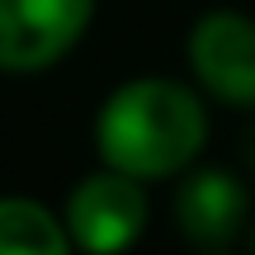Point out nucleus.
Wrapping results in <instances>:
<instances>
[{"instance_id": "1", "label": "nucleus", "mask_w": 255, "mask_h": 255, "mask_svg": "<svg viewBox=\"0 0 255 255\" xmlns=\"http://www.w3.org/2000/svg\"><path fill=\"white\" fill-rule=\"evenodd\" d=\"M208 109L203 95L170 76H137L109 90L95 114V151L132 180H175L203 156Z\"/></svg>"}, {"instance_id": "2", "label": "nucleus", "mask_w": 255, "mask_h": 255, "mask_svg": "<svg viewBox=\"0 0 255 255\" xmlns=\"http://www.w3.org/2000/svg\"><path fill=\"white\" fill-rule=\"evenodd\" d=\"M95 0H0V76H43L90 33Z\"/></svg>"}, {"instance_id": "3", "label": "nucleus", "mask_w": 255, "mask_h": 255, "mask_svg": "<svg viewBox=\"0 0 255 255\" xmlns=\"http://www.w3.org/2000/svg\"><path fill=\"white\" fill-rule=\"evenodd\" d=\"M189 76L208 100L227 109H255V19L241 9H208L194 19L189 43Z\"/></svg>"}, {"instance_id": "4", "label": "nucleus", "mask_w": 255, "mask_h": 255, "mask_svg": "<svg viewBox=\"0 0 255 255\" xmlns=\"http://www.w3.org/2000/svg\"><path fill=\"white\" fill-rule=\"evenodd\" d=\"M146 213H151V203H146L142 180L104 165L66 194L62 222L71 237V251H128L142 241Z\"/></svg>"}, {"instance_id": "5", "label": "nucleus", "mask_w": 255, "mask_h": 255, "mask_svg": "<svg viewBox=\"0 0 255 255\" xmlns=\"http://www.w3.org/2000/svg\"><path fill=\"white\" fill-rule=\"evenodd\" d=\"M246 218H251V194L232 170L194 161L180 175V189H175V227L184 232V241L222 251V246H232L241 237Z\"/></svg>"}, {"instance_id": "6", "label": "nucleus", "mask_w": 255, "mask_h": 255, "mask_svg": "<svg viewBox=\"0 0 255 255\" xmlns=\"http://www.w3.org/2000/svg\"><path fill=\"white\" fill-rule=\"evenodd\" d=\"M71 237H66L62 213L47 203L24 199V194H5L0 199V255H66Z\"/></svg>"}, {"instance_id": "7", "label": "nucleus", "mask_w": 255, "mask_h": 255, "mask_svg": "<svg viewBox=\"0 0 255 255\" xmlns=\"http://www.w3.org/2000/svg\"><path fill=\"white\" fill-rule=\"evenodd\" d=\"M251 251H255V227H251Z\"/></svg>"}]
</instances>
